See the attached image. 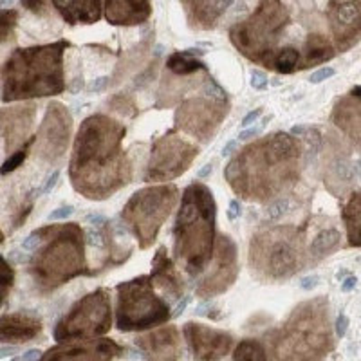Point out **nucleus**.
I'll use <instances>...</instances> for the list:
<instances>
[{"label": "nucleus", "mask_w": 361, "mask_h": 361, "mask_svg": "<svg viewBox=\"0 0 361 361\" xmlns=\"http://www.w3.org/2000/svg\"><path fill=\"white\" fill-rule=\"evenodd\" d=\"M125 134L123 125L103 114L90 116L82 123L74 140L69 176L83 197L103 201L130 183V163L121 148Z\"/></svg>", "instance_id": "nucleus-1"}, {"label": "nucleus", "mask_w": 361, "mask_h": 361, "mask_svg": "<svg viewBox=\"0 0 361 361\" xmlns=\"http://www.w3.org/2000/svg\"><path fill=\"white\" fill-rule=\"evenodd\" d=\"M302 148L289 134H273L246 147L226 166L231 188L247 201L264 202L298 179Z\"/></svg>", "instance_id": "nucleus-2"}, {"label": "nucleus", "mask_w": 361, "mask_h": 361, "mask_svg": "<svg viewBox=\"0 0 361 361\" xmlns=\"http://www.w3.org/2000/svg\"><path fill=\"white\" fill-rule=\"evenodd\" d=\"M69 47L67 40H58L13 51L2 69V102L62 94L66 89L63 53Z\"/></svg>", "instance_id": "nucleus-3"}, {"label": "nucleus", "mask_w": 361, "mask_h": 361, "mask_svg": "<svg viewBox=\"0 0 361 361\" xmlns=\"http://www.w3.org/2000/svg\"><path fill=\"white\" fill-rule=\"evenodd\" d=\"M217 204L202 183L186 186L173 226V257L190 276H199L212 260Z\"/></svg>", "instance_id": "nucleus-4"}, {"label": "nucleus", "mask_w": 361, "mask_h": 361, "mask_svg": "<svg viewBox=\"0 0 361 361\" xmlns=\"http://www.w3.org/2000/svg\"><path fill=\"white\" fill-rule=\"evenodd\" d=\"M29 273L42 293H51L69 280L90 275L85 262V233L78 224H49V231L35 250Z\"/></svg>", "instance_id": "nucleus-5"}, {"label": "nucleus", "mask_w": 361, "mask_h": 361, "mask_svg": "<svg viewBox=\"0 0 361 361\" xmlns=\"http://www.w3.org/2000/svg\"><path fill=\"white\" fill-rule=\"evenodd\" d=\"M271 343L282 360H318L333 350L327 298L309 300L295 307Z\"/></svg>", "instance_id": "nucleus-6"}, {"label": "nucleus", "mask_w": 361, "mask_h": 361, "mask_svg": "<svg viewBox=\"0 0 361 361\" xmlns=\"http://www.w3.org/2000/svg\"><path fill=\"white\" fill-rule=\"evenodd\" d=\"M251 269L264 280H288L304 269V235L291 226H276L257 233L250 246Z\"/></svg>", "instance_id": "nucleus-7"}, {"label": "nucleus", "mask_w": 361, "mask_h": 361, "mask_svg": "<svg viewBox=\"0 0 361 361\" xmlns=\"http://www.w3.org/2000/svg\"><path fill=\"white\" fill-rule=\"evenodd\" d=\"M288 24L289 13L280 0H260L251 17L230 29V40L247 60L264 63L276 49L280 35Z\"/></svg>", "instance_id": "nucleus-8"}, {"label": "nucleus", "mask_w": 361, "mask_h": 361, "mask_svg": "<svg viewBox=\"0 0 361 361\" xmlns=\"http://www.w3.org/2000/svg\"><path fill=\"white\" fill-rule=\"evenodd\" d=\"M116 325L121 333L147 331L170 320V307L161 296L154 293L150 276H137L119 283Z\"/></svg>", "instance_id": "nucleus-9"}, {"label": "nucleus", "mask_w": 361, "mask_h": 361, "mask_svg": "<svg viewBox=\"0 0 361 361\" xmlns=\"http://www.w3.org/2000/svg\"><path fill=\"white\" fill-rule=\"evenodd\" d=\"M179 199L176 185L148 186L135 192L121 212V221L137 237L141 250L152 246L161 226L170 217Z\"/></svg>", "instance_id": "nucleus-10"}, {"label": "nucleus", "mask_w": 361, "mask_h": 361, "mask_svg": "<svg viewBox=\"0 0 361 361\" xmlns=\"http://www.w3.org/2000/svg\"><path fill=\"white\" fill-rule=\"evenodd\" d=\"M112 327L111 296L107 289H96L78 300L71 311L58 322L54 340L58 343L94 340L107 334Z\"/></svg>", "instance_id": "nucleus-11"}, {"label": "nucleus", "mask_w": 361, "mask_h": 361, "mask_svg": "<svg viewBox=\"0 0 361 361\" xmlns=\"http://www.w3.org/2000/svg\"><path fill=\"white\" fill-rule=\"evenodd\" d=\"M228 114L226 90L209 92V98H192L179 107L176 114L177 127L201 141L214 137L222 119Z\"/></svg>", "instance_id": "nucleus-12"}, {"label": "nucleus", "mask_w": 361, "mask_h": 361, "mask_svg": "<svg viewBox=\"0 0 361 361\" xmlns=\"http://www.w3.org/2000/svg\"><path fill=\"white\" fill-rule=\"evenodd\" d=\"M197 157V147L183 137L166 134L154 143L145 180H172L185 173Z\"/></svg>", "instance_id": "nucleus-13"}, {"label": "nucleus", "mask_w": 361, "mask_h": 361, "mask_svg": "<svg viewBox=\"0 0 361 361\" xmlns=\"http://www.w3.org/2000/svg\"><path fill=\"white\" fill-rule=\"evenodd\" d=\"M71 130H73V118L67 107L58 102L51 103L40 132L35 135V143H37L35 154H38V157L47 163H58L67 150Z\"/></svg>", "instance_id": "nucleus-14"}, {"label": "nucleus", "mask_w": 361, "mask_h": 361, "mask_svg": "<svg viewBox=\"0 0 361 361\" xmlns=\"http://www.w3.org/2000/svg\"><path fill=\"white\" fill-rule=\"evenodd\" d=\"M215 253H217V257H215L214 267L209 269L208 275L199 282L197 289H195L197 296H201V298H212V296L228 291L238 275L237 246H235L230 235L219 237Z\"/></svg>", "instance_id": "nucleus-15"}, {"label": "nucleus", "mask_w": 361, "mask_h": 361, "mask_svg": "<svg viewBox=\"0 0 361 361\" xmlns=\"http://www.w3.org/2000/svg\"><path fill=\"white\" fill-rule=\"evenodd\" d=\"M327 18L340 53L353 49L360 42L361 6L360 0H329Z\"/></svg>", "instance_id": "nucleus-16"}, {"label": "nucleus", "mask_w": 361, "mask_h": 361, "mask_svg": "<svg viewBox=\"0 0 361 361\" xmlns=\"http://www.w3.org/2000/svg\"><path fill=\"white\" fill-rule=\"evenodd\" d=\"M123 354V347L116 343L114 340H83V341H71V343H60L58 347L49 349L44 356V361H76V360H94L105 361L114 360V357Z\"/></svg>", "instance_id": "nucleus-17"}, {"label": "nucleus", "mask_w": 361, "mask_h": 361, "mask_svg": "<svg viewBox=\"0 0 361 361\" xmlns=\"http://www.w3.org/2000/svg\"><path fill=\"white\" fill-rule=\"evenodd\" d=\"M195 360H221L233 347V336L208 325L188 322L183 329Z\"/></svg>", "instance_id": "nucleus-18"}, {"label": "nucleus", "mask_w": 361, "mask_h": 361, "mask_svg": "<svg viewBox=\"0 0 361 361\" xmlns=\"http://www.w3.org/2000/svg\"><path fill=\"white\" fill-rule=\"evenodd\" d=\"M135 347L141 349L148 360H177L180 356L179 331L173 325H166L135 338Z\"/></svg>", "instance_id": "nucleus-19"}, {"label": "nucleus", "mask_w": 361, "mask_h": 361, "mask_svg": "<svg viewBox=\"0 0 361 361\" xmlns=\"http://www.w3.org/2000/svg\"><path fill=\"white\" fill-rule=\"evenodd\" d=\"M35 105H24V107H13L0 111V128L6 135V148L13 150L18 145H24L29 140V130L33 127Z\"/></svg>", "instance_id": "nucleus-20"}, {"label": "nucleus", "mask_w": 361, "mask_h": 361, "mask_svg": "<svg viewBox=\"0 0 361 361\" xmlns=\"http://www.w3.org/2000/svg\"><path fill=\"white\" fill-rule=\"evenodd\" d=\"M42 333V320L33 312H11L0 316V341L18 345L31 341Z\"/></svg>", "instance_id": "nucleus-21"}, {"label": "nucleus", "mask_w": 361, "mask_h": 361, "mask_svg": "<svg viewBox=\"0 0 361 361\" xmlns=\"http://www.w3.org/2000/svg\"><path fill=\"white\" fill-rule=\"evenodd\" d=\"M150 280L157 289H161L163 295L169 298H180L183 291H185V282L180 279V273L177 267L173 266L172 259L169 257L166 247L161 246L156 251L152 259V273H150Z\"/></svg>", "instance_id": "nucleus-22"}, {"label": "nucleus", "mask_w": 361, "mask_h": 361, "mask_svg": "<svg viewBox=\"0 0 361 361\" xmlns=\"http://www.w3.org/2000/svg\"><path fill=\"white\" fill-rule=\"evenodd\" d=\"M150 17V0H105V18L112 25H141Z\"/></svg>", "instance_id": "nucleus-23"}, {"label": "nucleus", "mask_w": 361, "mask_h": 361, "mask_svg": "<svg viewBox=\"0 0 361 361\" xmlns=\"http://www.w3.org/2000/svg\"><path fill=\"white\" fill-rule=\"evenodd\" d=\"M188 22L197 29H209L217 24L233 0H180Z\"/></svg>", "instance_id": "nucleus-24"}, {"label": "nucleus", "mask_w": 361, "mask_h": 361, "mask_svg": "<svg viewBox=\"0 0 361 361\" xmlns=\"http://www.w3.org/2000/svg\"><path fill=\"white\" fill-rule=\"evenodd\" d=\"M69 25L96 24L102 18V0H51Z\"/></svg>", "instance_id": "nucleus-25"}, {"label": "nucleus", "mask_w": 361, "mask_h": 361, "mask_svg": "<svg viewBox=\"0 0 361 361\" xmlns=\"http://www.w3.org/2000/svg\"><path fill=\"white\" fill-rule=\"evenodd\" d=\"M333 121L341 132L347 134L349 140L360 145V98L357 96H347L336 103L333 112Z\"/></svg>", "instance_id": "nucleus-26"}, {"label": "nucleus", "mask_w": 361, "mask_h": 361, "mask_svg": "<svg viewBox=\"0 0 361 361\" xmlns=\"http://www.w3.org/2000/svg\"><path fill=\"white\" fill-rule=\"evenodd\" d=\"M336 56L333 44L320 33H312L307 37L305 42V51H304V60L300 69H309V67L322 66V63L329 62Z\"/></svg>", "instance_id": "nucleus-27"}, {"label": "nucleus", "mask_w": 361, "mask_h": 361, "mask_svg": "<svg viewBox=\"0 0 361 361\" xmlns=\"http://www.w3.org/2000/svg\"><path fill=\"white\" fill-rule=\"evenodd\" d=\"M202 54H204V51L201 49L179 51V53L170 54V58L166 60V67L177 76H190V74H195L199 71H206L204 62L199 60V56H202Z\"/></svg>", "instance_id": "nucleus-28"}, {"label": "nucleus", "mask_w": 361, "mask_h": 361, "mask_svg": "<svg viewBox=\"0 0 361 361\" xmlns=\"http://www.w3.org/2000/svg\"><path fill=\"white\" fill-rule=\"evenodd\" d=\"M343 222L347 226L349 246L360 247L361 244V197L360 192L350 195L349 202L343 208Z\"/></svg>", "instance_id": "nucleus-29"}, {"label": "nucleus", "mask_w": 361, "mask_h": 361, "mask_svg": "<svg viewBox=\"0 0 361 361\" xmlns=\"http://www.w3.org/2000/svg\"><path fill=\"white\" fill-rule=\"evenodd\" d=\"M300 51L295 47H282V49H275L267 56L264 66L271 71H276L280 74H291L298 69L300 63Z\"/></svg>", "instance_id": "nucleus-30"}, {"label": "nucleus", "mask_w": 361, "mask_h": 361, "mask_svg": "<svg viewBox=\"0 0 361 361\" xmlns=\"http://www.w3.org/2000/svg\"><path fill=\"white\" fill-rule=\"evenodd\" d=\"M341 233L336 228H329V230L320 231L312 238L311 246H309V255L312 260H322L324 257L333 253L338 246H340Z\"/></svg>", "instance_id": "nucleus-31"}, {"label": "nucleus", "mask_w": 361, "mask_h": 361, "mask_svg": "<svg viewBox=\"0 0 361 361\" xmlns=\"http://www.w3.org/2000/svg\"><path fill=\"white\" fill-rule=\"evenodd\" d=\"M233 360H240V361L267 360L266 347H264L259 340H243L237 345V349H235Z\"/></svg>", "instance_id": "nucleus-32"}, {"label": "nucleus", "mask_w": 361, "mask_h": 361, "mask_svg": "<svg viewBox=\"0 0 361 361\" xmlns=\"http://www.w3.org/2000/svg\"><path fill=\"white\" fill-rule=\"evenodd\" d=\"M18 24V11L17 9H2L0 11V44L8 42L15 33V27Z\"/></svg>", "instance_id": "nucleus-33"}, {"label": "nucleus", "mask_w": 361, "mask_h": 361, "mask_svg": "<svg viewBox=\"0 0 361 361\" xmlns=\"http://www.w3.org/2000/svg\"><path fill=\"white\" fill-rule=\"evenodd\" d=\"M33 143H35V137H29V140L22 145V148H18L17 152H13L11 156L4 161V164L0 166V176H6V173L15 172L18 166H22V163H24L25 157H27V154H29V147H31Z\"/></svg>", "instance_id": "nucleus-34"}, {"label": "nucleus", "mask_w": 361, "mask_h": 361, "mask_svg": "<svg viewBox=\"0 0 361 361\" xmlns=\"http://www.w3.org/2000/svg\"><path fill=\"white\" fill-rule=\"evenodd\" d=\"M13 283H15V271H13V267L9 266L4 257H0V307L8 298Z\"/></svg>", "instance_id": "nucleus-35"}, {"label": "nucleus", "mask_w": 361, "mask_h": 361, "mask_svg": "<svg viewBox=\"0 0 361 361\" xmlns=\"http://www.w3.org/2000/svg\"><path fill=\"white\" fill-rule=\"evenodd\" d=\"M357 176V166L347 161H336L331 169V180H338V183H345L350 185Z\"/></svg>", "instance_id": "nucleus-36"}, {"label": "nucleus", "mask_w": 361, "mask_h": 361, "mask_svg": "<svg viewBox=\"0 0 361 361\" xmlns=\"http://www.w3.org/2000/svg\"><path fill=\"white\" fill-rule=\"evenodd\" d=\"M111 107L114 109V111L121 112V114H127V116H135V112H137L134 102H132L130 98H127V96H123V94L114 96V98H112V102H111Z\"/></svg>", "instance_id": "nucleus-37"}, {"label": "nucleus", "mask_w": 361, "mask_h": 361, "mask_svg": "<svg viewBox=\"0 0 361 361\" xmlns=\"http://www.w3.org/2000/svg\"><path fill=\"white\" fill-rule=\"evenodd\" d=\"M47 231H49V226L38 228V230H35L33 233H29L27 237H25L24 243H22V247L27 251H35L42 244V240H44V237L47 235Z\"/></svg>", "instance_id": "nucleus-38"}, {"label": "nucleus", "mask_w": 361, "mask_h": 361, "mask_svg": "<svg viewBox=\"0 0 361 361\" xmlns=\"http://www.w3.org/2000/svg\"><path fill=\"white\" fill-rule=\"evenodd\" d=\"M20 6L24 9H27L29 13L37 15V17H47L49 15L47 0H20Z\"/></svg>", "instance_id": "nucleus-39"}, {"label": "nucleus", "mask_w": 361, "mask_h": 361, "mask_svg": "<svg viewBox=\"0 0 361 361\" xmlns=\"http://www.w3.org/2000/svg\"><path fill=\"white\" fill-rule=\"evenodd\" d=\"M288 209H289V201H288V199H279V201L273 202V204H271L269 208H267L266 215L271 219V221H276V219L282 217V215L286 214Z\"/></svg>", "instance_id": "nucleus-40"}, {"label": "nucleus", "mask_w": 361, "mask_h": 361, "mask_svg": "<svg viewBox=\"0 0 361 361\" xmlns=\"http://www.w3.org/2000/svg\"><path fill=\"white\" fill-rule=\"evenodd\" d=\"M269 82H267V74L262 73V71L253 69L251 71V87L257 90H266Z\"/></svg>", "instance_id": "nucleus-41"}, {"label": "nucleus", "mask_w": 361, "mask_h": 361, "mask_svg": "<svg viewBox=\"0 0 361 361\" xmlns=\"http://www.w3.org/2000/svg\"><path fill=\"white\" fill-rule=\"evenodd\" d=\"M73 214H74L73 206H62V208H56L54 212H51V214L47 215V221L49 222L66 221V219H69Z\"/></svg>", "instance_id": "nucleus-42"}, {"label": "nucleus", "mask_w": 361, "mask_h": 361, "mask_svg": "<svg viewBox=\"0 0 361 361\" xmlns=\"http://www.w3.org/2000/svg\"><path fill=\"white\" fill-rule=\"evenodd\" d=\"M334 74H336V71L331 69V67H322V69H318L316 73L311 74L309 82H311V83H322V82H325V80L333 78Z\"/></svg>", "instance_id": "nucleus-43"}, {"label": "nucleus", "mask_w": 361, "mask_h": 361, "mask_svg": "<svg viewBox=\"0 0 361 361\" xmlns=\"http://www.w3.org/2000/svg\"><path fill=\"white\" fill-rule=\"evenodd\" d=\"M267 121H269V118L264 119L260 127H251V125H250V128H246V130H243L240 134H238V141H247V140H253V137H257V135L262 132V128L266 127Z\"/></svg>", "instance_id": "nucleus-44"}, {"label": "nucleus", "mask_w": 361, "mask_h": 361, "mask_svg": "<svg viewBox=\"0 0 361 361\" xmlns=\"http://www.w3.org/2000/svg\"><path fill=\"white\" fill-rule=\"evenodd\" d=\"M318 283H320V276L318 275L304 276V279L300 280V288L304 289V291H312L314 288H318Z\"/></svg>", "instance_id": "nucleus-45"}, {"label": "nucleus", "mask_w": 361, "mask_h": 361, "mask_svg": "<svg viewBox=\"0 0 361 361\" xmlns=\"http://www.w3.org/2000/svg\"><path fill=\"white\" fill-rule=\"evenodd\" d=\"M349 324H350V322H349V318H347V316H345V314L338 316V318H336V327H334V329H336V336L338 338H343L345 334H347V329H349Z\"/></svg>", "instance_id": "nucleus-46"}, {"label": "nucleus", "mask_w": 361, "mask_h": 361, "mask_svg": "<svg viewBox=\"0 0 361 361\" xmlns=\"http://www.w3.org/2000/svg\"><path fill=\"white\" fill-rule=\"evenodd\" d=\"M58 179H60V172H58V170H54V172L51 173L49 179H47V183H45L44 188L38 190V192H37V197H38V195H40V193H49L51 190H53L54 186H56V180Z\"/></svg>", "instance_id": "nucleus-47"}, {"label": "nucleus", "mask_w": 361, "mask_h": 361, "mask_svg": "<svg viewBox=\"0 0 361 361\" xmlns=\"http://www.w3.org/2000/svg\"><path fill=\"white\" fill-rule=\"evenodd\" d=\"M240 215H243V208H240V202L231 201L230 208H228V219H230V221H237Z\"/></svg>", "instance_id": "nucleus-48"}, {"label": "nucleus", "mask_w": 361, "mask_h": 361, "mask_svg": "<svg viewBox=\"0 0 361 361\" xmlns=\"http://www.w3.org/2000/svg\"><path fill=\"white\" fill-rule=\"evenodd\" d=\"M31 209H33V202L29 201L27 204L24 206V209H22L20 214L17 215V219H15V228H18V226H22L25 222V217H27L29 214H31Z\"/></svg>", "instance_id": "nucleus-49"}, {"label": "nucleus", "mask_w": 361, "mask_h": 361, "mask_svg": "<svg viewBox=\"0 0 361 361\" xmlns=\"http://www.w3.org/2000/svg\"><path fill=\"white\" fill-rule=\"evenodd\" d=\"M260 116H262V109H255V111H251L250 114L243 119V127H250V125H253Z\"/></svg>", "instance_id": "nucleus-50"}, {"label": "nucleus", "mask_w": 361, "mask_h": 361, "mask_svg": "<svg viewBox=\"0 0 361 361\" xmlns=\"http://www.w3.org/2000/svg\"><path fill=\"white\" fill-rule=\"evenodd\" d=\"M356 283H357L356 276H347V279H345L343 282H341V291H343V293L354 291V288H356Z\"/></svg>", "instance_id": "nucleus-51"}, {"label": "nucleus", "mask_w": 361, "mask_h": 361, "mask_svg": "<svg viewBox=\"0 0 361 361\" xmlns=\"http://www.w3.org/2000/svg\"><path fill=\"white\" fill-rule=\"evenodd\" d=\"M107 85H109V78H107V76H102V78L94 80V83L90 85L89 90H90V92H99V90H103Z\"/></svg>", "instance_id": "nucleus-52"}, {"label": "nucleus", "mask_w": 361, "mask_h": 361, "mask_svg": "<svg viewBox=\"0 0 361 361\" xmlns=\"http://www.w3.org/2000/svg\"><path fill=\"white\" fill-rule=\"evenodd\" d=\"M188 304H190V296H185V298L180 300L179 304L176 305V311L172 312V316H173V318H177V316H180V314H183V312H185V309L188 307Z\"/></svg>", "instance_id": "nucleus-53"}, {"label": "nucleus", "mask_w": 361, "mask_h": 361, "mask_svg": "<svg viewBox=\"0 0 361 361\" xmlns=\"http://www.w3.org/2000/svg\"><path fill=\"white\" fill-rule=\"evenodd\" d=\"M237 148H238V140L230 141V143H228L224 148H222V157L231 156V154H233L235 150H237Z\"/></svg>", "instance_id": "nucleus-54"}, {"label": "nucleus", "mask_w": 361, "mask_h": 361, "mask_svg": "<svg viewBox=\"0 0 361 361\" xmlns=\"http://www.w3.org/2000/svg\"><path fill=\"white\" fill-rule=\"evenodd\" d=\"M40 350L38 349H31V350H27V353L25 354H22L20 357H18V360H38V357H40Z\"/></svg>", "instance_id": "nucleus-55"}, {"label": "nucleus", "mask_w": 361, "mask_h": 361, "mask_svg": "<svg viewBox=\"0 0 361 361\" xmlns=\"http://www.w3.org/2000/svg\"><path fill=\"white\" fill-rule=\"evenodd\" d=\"M212 172H214V166H212V164H204V166L197 172V177L199 179H206L208 176H212Z\"/></svg>", "instance_id": "nucleus-56"}, {"label": "nucleus", "mask_w": 361, "mask_h": 361, "mask_svg": "<svg viewBox=\"0 0 361 361\" xmlns=\"http://www.w3.org/2000/svg\"><path fill=\"white\" fill-rule=\"evenodd\" d=\"M17 347H2L0 349V356H9V354H17Z\"/></svg>", "instance_id": "nucleus-57"}, {"label": "nucleus", "mask_w": 361, "mask_h": 361, "mask_svg": "<svg viewBox=\"0 0 361 361\" xmlns=\"http://www.w3.org/2000/svg\"><path fill=\"white\" fill-rule=\"evenodd\" d=\"M13 4V0H0V8H8Z\"/></svg>", "instance_id": "nucleus-58"}, {"label": "nucleus", "mask_w": 361, "mask_h": 361, "mask_svg": "<svg viewBox=\"0 0 361 361\" xmlns=\"http://www.w3.org/2000/svg\"><path fill=\"white\" fill-rule=\"evenodd\" d=\"M2 240H4V235H2V231H0V244H2Z\"/></svg>", "instance_id": "nucleus-59"}]
</instances>
